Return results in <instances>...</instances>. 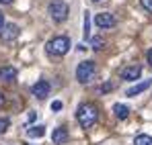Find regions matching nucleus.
I'll list each match as a JSON object with an SVG mask.
<instances>
[{
	"instance_id": "f257e3e1",
	"label": "nucleus",
	"mask_w": 152,
	"mask_h": 145,
	"mask_svg": "<svg viewBox=\"0 0 152 145\" xmlns=\"http://www.w3.org/2000/svg\"><path fill=\"white\" fill-rule=\"evenodd\" d=\"M99 119V110L93 102H82L78 108H76V121L82 129H91Z\"/></svg>"
},
{
	"instance_id": "f03ea898",
	"label": "nucleus",
	"mask_w": 152,
	"mask_h": 145,
	"mask_svg": "<svg viewBox=\"0 0 152 145\" xmlns=\"http://www.w3.org/2000/svg\"><path fill=\"white\" fill-rule=\"evenodd\" d=\"M70 51V39L60 35V37H53L45 43V53L51 55V57H62Z\"/></svg>"
},
{
	"instance_id": "7ed1b4c3",
	"label": "nucleus",
	"mask_w": 152,
	"mask_h": 145,
	"mask_svg": "<svg viewBox=\"0 0 152 145\" xmlns=\"http://www.w3.org/2000/svg\"><path fill=\"white\" fill-rule=\"evenodd\" d=\"M48 12H50L53 23H64V21L68 19L70 8H68V4H66L64 0H51L50 4H48Z\"/></svg>"
},
{
	"instance_id": "20e7f679",
	"label": "nucleus",
	"mask_w": 152,
	"mask_h": 145,
	"mask_svg": "<svg viewBox=\"0 0 152 145\" xmlns=\"http://www.w3.org/2000/svg\"><path fill=\"white\" fill-rule=\"evenodd\" d=\"M95 72H97L95 61H91V59L80 61L78 68H76V80H78L80 84H86V82H91V80L95 78Z\"/></svg>"
},
{
	"instance_id": "39448f33",
	"label": "nucleus",
	"mask_w": 152,
	"mask_h": 145,
	"mask_svg": "<svg viewBox=\"0 0 152 145\" xmlns=\"http://www.w3.org/2000/svg\"><path fill=\"white\" fill-rule=\"evenodd\" d=\"M19 27L15 23H6L2 29H0V39L4 41V43H10V41H15L17 37H19Z\"/></svg>"
},
{
	"instance_id": "423d86ee",
	"label": "nucleus",
	"mask_w": 152,
	"mask_h": 145,
	"mask_svg": "<svg viewBox=\"0 0 152 145\" xmlns=\"http://www.w3.org/2000/svg\"><path fill=\"white\" fill-rule=\"evenodd\" d=\"M50 90H51V86H50V82H45V80H39V82H35L31 86V94L35 98H39V100L50 96Z\"/></svg>"
},
{
	"instance_id": "0eeeda50",
	"label": "nucleus",
	"mask_w": 152,
	"mask_h": 145,
	"mask_svg": "<svg viewBox=\"0 0 152 145\" xmlns=\"http://www.w3.org/2000/svg\"><path fill=\"white\" fill-rule=\"evenodd\" d=\"M95 25L99 29H111V27H115V17L111 12H99V14H95Z\"/></svg>"
},
{
	"instance_id": "6e6552de",
	"label": "nucleus",
	"mask_w": 152,
	"mask_h": 145,
	"mask_svg": "<svg viewBox=\"0 0 152 145\" xmlns=\"http://www.w3.org/2000/svg\"><path fill=\"white\" fill-rule=\"evenodd\" d=\"M140 76H142V68L140 66H127V68L121 70V80H127V82H136Z\"/></svg>"
},
{
	"instance_id": "1a4fd4ad",
	"label": "nucleus",
	"mask_w": 152,
	"mask_h": 145,
	"mask_svg": "<svg viewBox=\"0 0 152 145\" xmlns=\"http://www.w3.org/2000/svg\"><path fill=\"white\" fill-rule=\"evenodd\" d=\"M68 139H70V135H68L66 127H58V129H53V133H51V141H53V145H64Z\"/></svg>"
},
{
	"instance_id": "9d476101",
	"label": "nucleus",
	"mask_w": 152,
	"mask_h": 145,
	"mask_svg": "<svg viewBox=\"0 0 152 145\" xmlns=\"http://www.w3.org/2000/svg\"><path fill=\"white\" fill-rule=\"evenodd\" d=\"M148 88H150V82H148V80H146V82H140V84H136V86L127 88V90H126V96L134 98V96H138V94H142L144 90H148Z\"/></svg>"
},
{
	"instance_id": "9b49d317",
	"label": "nucleus",
	"mask_w": 152,
	"mask_h": 145,
	"mask_svg": "<svg viewBox=\"0 0 152 145\" xmlns=\"http://www.w3.org/2000/svg\"><path fill=\"white\" fill-rule=\"evenodd\" d=\"M17 78V70L12 66H2L0 68V80H6V82H12Z\"/></svg>"
},
{
	"instance_id": "f8f14e48",
	"label": "nucleus",
	"mask_w": 152,
	"mask_h": 145,
	"mask_svg": "<svg viewBox=\"0 0 152 145\" xmlns=\"http://www.w3.org/2000/svg\"><path fill=\"white\" fill-rule=\"evenodd\" d=\"M113 113H115V117H117L119 121H124V119H127V115H129V108H127L126 104H119V102H117V104L113 106Z\"/></svg>"
},
{
	"instance_id": "ddd939ff",
	"label": "nucleus",
	"mask_w": 152,
	"mask_h": 145,
	"mask_svg": "<svg viewBox=\"0 0 152 145\" xmlns=\"http://www.w3.org/2000/svg\"><path fill=\"white\" fill-rule=\"evenodd\" d=\"M27 135L29 137H43L45 135V127L43 125H33V127L27 129Z\"/></svg>"
},
{
	"instance_id": "4468645a",
	"label": "nucleus",
	"mask_w": 152,
	"mask_h": 145,
	"mask_svg": "<svg viewBox=\"0 0 152 145\" xmlns=\"http://www.w3.org/2000/svg\"><path fill=\"white\" fill-rule=\"evenodd\" d=\"M103 45H105V39H103L101 35H95V37H91V47L95 49V51L103 49Z\"/></svg>"
},
{
	"instance_id": "2eb2a0df",
	"label": "nucleus",
	"mask_w": 152,
	"mask_h": 145,
	"mask_svg": "<svg viewBox=\"0 0 152 145\" xmlns=\"http://www.w3.org/2000/svg\"><path fill=\"white\" fill-rule=\"evenodd\" d=\"M134 145H152V137L150 135H138L134 139Z\"/></svg>"
},
{
	"instance_id": "dca6fc26",
	"label": "nucleus",
	"mask_w": 152,
	"mask_h": 145,
	"mask_svg": "<svg viewBox=\"0 0 152 145\" xmlns=\"http://www.w3.org/2000/svg\"><path fill=\"white\" fill-rule=\"evenodd\" d=\"M88 31H91V12L86 10L84 12V39H91V33Z\"/></svg>"
},
{
	"instance_id": "f3484780",
	"label": "nucleus",
	"mask_w": 152,
	"mask_h": 145,
	"mask_svg": "<svg viewBox=\"0 0 152 145\" xmlns=\"http://www.w3.org/2000/svg\"><path fill=\"white\" fill-rule=\"evenodd\" d=\"M8 127H10V119L0 117V133H6V131H8Z\"/></svg>"
},
{
	"instance_id": "a211bd4d",
	"label": "nucleus",
	"mask_w": 152,
	"mask_h": 145,
	"mask_svg": "<svg viewBox=\"0 0 152 145\" xmlns=\"http://www.w3.org/2000/svg\"><path fill=\"white\" fill-rule=\"evenodd\" d=\"M140 4L146 12H152V0H140Z\"/></svg>"
},
{
	"instance_id": "6ab92c4d",
	"label": "nucleus",
	"mask_w": 152,
	"mask_h": 145,
	"mask_svg": "<svg viewBox=\"0 0 152 145\" xmlns=\"http://www.w3.org/2000/svg\"><path fill=\"white\" fill-rule=\"evenodd\" d=\"M109 90H113V84H101L99 88H97V92H109Z\"/></svg>"
},
{
	"instance_id": "aec40b11",
	"label": "nucleus",
	"mask_w": 152,
	"mask_h": 145,
	"mask_svg": "<svg viewBox=\"0 0 152 145\" xmlns=\"http://www.w3.org/2000/svg\"><path fill=\"white\" fill-rule=\"evenodd\" d=\"M60 108H62V102H60V100L51 102V110H60Z\"/></svg>"
},
{
	"instance_id": "412c9836",
	"label": "nucleus",
	"mask_w": 152,
	"mask_h": 145,
	"mask_svg": "<svg viewBox=\"0 0 152 145\" xmlns=\"http://www.w3.org/2000/svg\"><path fill=\"white\" fill-rule=\"evenodd\" d=\"M146 59H148V63H150V68H152V47L148 49V53H146Z\"/></svg>"
},
{
	"instance_id": "4be33fe9",
	"label": "nucleus",
	"mask_w": 152,
	"mask_h": 145,
	"mask_svg": "<svg viewBox=\"0 0 152 145\" xmlns=\"http://www.w3.org/2000/svg\"><path fill=\"white\" fill-rule=\"evenodd\" d=\"M4 25H6V23H4V14H2V12H0V29H2V27H4Z\"/></svg>"
},
{
	"instance_id": "5701e85b",
	"label": "nucleus",
	"mask_w": 152,
	"mask_h": 145,
	"mask_svg": "<svg viewBox=\"0 0 152 145\" xmlns=\"http://www.w3.org/2000/svg\"><path fill=\"white\" fill-rule=\"evenodd\" d=\"M2 106H4V94L0 92V108H2Z\"/></svg>"
},
{
	"instance_id": "b1692460",
	"label": "nucleus",
	"mask_w": 152,
	"mask_h": 145,
	"mask_svg": "<svg viewBox=\"0 0 152 145\" xmlns=\"http://www.w3.org/2000/svg\"><path fill=\"white\" fill-rule=\"evenodd\" d=\"M0 4H12V0H0Z\"/></svg>"
},
{
	"instance_id": "393cba45",
	"label": "nucleus",
	"mask_w": 152,
	"mask_h": 145,
	"mask_svg": "<svg viewBox=\"0 0 152 145\" xmlns=\"http://www.w3.org/2000/svg\"><path fill=\"white\" fill-rule=\"evenodd\" d=\"M93 2H101V0H93Z\"/></svg>"
}]
</instances>
